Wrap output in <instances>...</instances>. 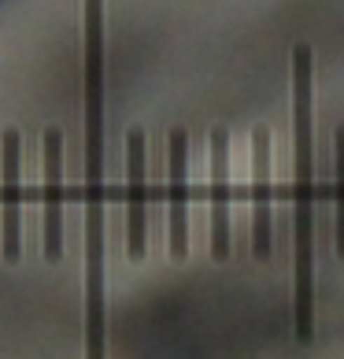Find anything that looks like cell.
Masks as SVG:
<instances>
[{"label": "cell", "instance_id": "cell-3", "mask_svg": "<svg viewBox=\"0 0 344 359\" xmlns=\"http://www.w3.org/2000/svg\"><path fill=\"white\" fill-rule=\"evenodd\" d=\"M126 252L130 259H144L149 245V144L141 130L126 134Z\"/></svg>", "mask_w": 344, "mask_h": 359}, {"label": "cell", "instance_id": "cell-5", "mask_svg": "<svg viewBox=\"0 0 344 359\" xmlns=\"http://www.w3.org/2000/svg\"><path fill=\"white\" fill-rule=\"evenodd\" d=\"M19 163H22V137L19 130H4V137H0V252H4V259H19L22 252Z\"/></svg>", "mask_w": 344, "mask_h": 359}, {"label": "cell", "instance_id": "cell-2", "mask_svg": "<svg viewBox=\"0 0 344 359\" xmlns=\"http://www.w3.org/2000/svg\"><path fill=\"white\" fill-rule=\"evenodd\" d=\"M293 311L296 341L315 337V52L293 48Z\"/></svg>", "mask_w": 344, "mask_h": 359}, {"label": "cell", "instance_id": "cell-6", "mask_svg": "<svg viewBox=\"0 0 344 359\" xmlns=\"http://www.w3.org/2000/svg\"><path fill=\"white\" fill-rule=\"evenodd\" d=\"M211 256H230V134L211 130Z\"/></svg>", "mask_w": 344, "mask_h": 359}, {"label": "cell", "instance_id": "cell-1", "mask_svg": "<svg viewBox=\"0 0 344 359\" xmlns=\"http://www.w3.org/2000/svg\"><path fill=\"white\" fill-rule=\"evenodd\" d=\"M85 11V359H108L104 292V0Z\"/></svg>", "mask_w": 344, "mask_h": 359}, {"label": "cell", "instance_id": "cell-8", "mask_svg": "<svg viewBox=\"0 0 344 359\" xmlns=\"http://www.w3.org/2000/svg\"><path fill=\"white\" fill-rule=\"evenodd\" d=\"M45 256H63V137L45 130Z\"/></svg>", "mask_w": 344, "mask_h": 359}, {"label": "cell", "instance_id": "cell-4", "mask_svg": "<svg viewBox=\"0 0 344 359\" xmlns=\"http://www.w3.org/2000/svg\"><path fill=\"white\" fill-rule=\"evenodd\" d=\"M167 204H170V256L189 252V134L170 130L167 137Z\"/></svg>", "mask_w": 344, "mask_h": 359}, {"label": "cell", "instance_id": "cell-9", "mask_svg": "<svg viewBox=\"0 0 344 359\" xmlns=\"http://www.w3.org/2000/svg\"><path fill=\"white\" fill-rule=\"evenodd\" d=\"M333 152H337V256L344 259V126H337V134H333Z\"/></svg>", "mask_w": 344, "mask_h": 359}, {"label": "cell", "instance_id": "cell-7", "mask_svg": "<svg viewBox=\"0 0 344 359\" xmlns=\"http://www.w3.org/2000/svg\"><path fill=\"white\" fill-rule=\"evenodd\" d=\"M274 230H270V130L252 134V252L270 259Z\"/></svg>", "mask_w": 344, "mask_h": 359}]
</instances>
